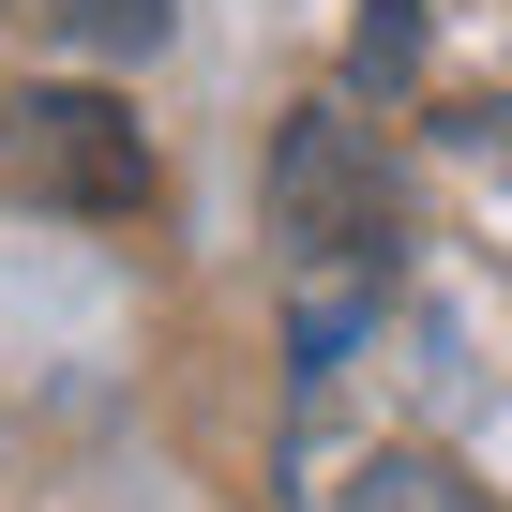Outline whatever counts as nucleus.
Returning a JSON list of instances; mask_svg holds the SVG:
<instances>
[{"label": "nucleus", "mask_w": 512, "mask_h": 512, "mask_svg": "<svg viewBox=\"0 0 512 512\" xmlns=\"http://www.w3.org/2000/svg\"><path fill=\"white\" fill-rule=\"evenodd\" d=\"M272 241L317 272L302 347H332V332L392 287V151H377L347 106H302V121L272 136Z\"/></svg>", "instance_id": "obj_1"}, {"label": "nucleus", "mask_w": 512, "mask_h": 512, "mask_svg": "<svg viewBox=\"0 0 512 512\" xmlns=\"http://www.w3.org/2000/svg\"><path fill=\"white\" fill-rule=\"evenodd\" d=\"M0 181L46 196V211H151V136L106 106V91H16L0 106Z\"/></svg>", "instance_id": "obj_2"}, {"label": "nucleus", "mask_w": 512, "mask_h": 512, "mask_svg": "<svg viewBox=\"0 0 512 512\" xmlns=\"http://www.w3.org/2000/svg\"><path fill=\"white\" fill-rule=\"evenodd\" d=\"M46 16H61L91 61H136V46H166V0H46Z\"/></svg>", "instance_id": "obj_3"}, {"label": "nucleus", "mask_w": 512, "mask_h": 512, "mask_svg": "<svg viewBox=\"0 0 512 512\" xmlns=\"http://www.w3.org/2000/svg\"><path fill=\"white\" fill-rule=\"evenodd\" d=\"M422 61V0H362V76H407Z\"/></svg>", "instance_id": "obj_4"}]
</instances>
